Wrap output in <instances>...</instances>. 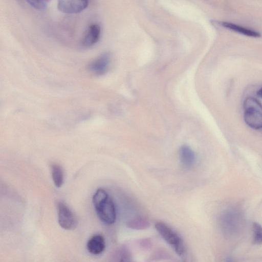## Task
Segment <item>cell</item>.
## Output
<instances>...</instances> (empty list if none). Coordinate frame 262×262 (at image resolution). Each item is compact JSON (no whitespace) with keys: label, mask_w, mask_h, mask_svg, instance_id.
I'll use <instances>...</instances> for the list:
<instances>
[{"label":"cell","mask_w":262,"mask_h":262,"mask_svg":"<svg viewBox=\"0 0 262 262\" xmlns=\"http://www.w3.org/2000/svg\"><path fill=\"white\" fill-rule=\"evenodd\" d=\"M93 203L96 213L102 222L110 225L115 223L116 219L115 206L106 190L98 189L93 195Z\"/></svg>","instance_id":"cell-1"},{"label":"cell","mask_w":262,"mask_h":262,"mask_svg":"<svg viewBox=\"0 0 262 262\" xmlns=\"http://www.w3.org/2000/svg\"><path fill=\"white\" fill-rule=\"evenodd\" d=\"M244 119L250 127L262 128V104L253 97H248L244 103Z\"/></svg>","instance_id":"cell-2"},{"label":"cell","mask_w":262,"mask_h":262,"mask_svg":"<svg viewBox=\"0 0 262 262\" xmlns=\"http://www.w3.org/2000/svg\"><path fill=\"white\" fill-rule=\"evenodd\" d=\"M155 228L162 238L173 249L177 254L185 252L183 241L180 235L170 227L163 222H157Z\"/></svg>","instance_id":"cell-3"},{"label":"cell","mask_w":262,"mask_h":262,"mask_svg":"<svg viewBox=\"0 0 262 262\" xmlns=\"http://www.w3.org/2000/svg\"><path fill=\"white\" fill-rule=\"evenodd\" d=\"M58 221L59 225L66 230L74 229L77 225V218L71 209L64 203L57 205Z\"/></svg>","instance_id":"cell-4"},{"label":"cell","mask_w":262,"mask_h":262,"mask_svg":"<svg viewBox=\"0 0 262 262\" xmlns=\"http://www.w3.org/2000/svg\"><path fill=\"white\" fill-rule=\"evenodd\" d=\"M89 0H58V10L64 13L75 14L82 12L86 8Z\"/></svg>","instance_id":"cell-5"},{"label":"cell","mask_w":262,"mask_h":262,"mask_svg":"<svg viewBox=\"0 0 262 262\" xmlns=\"http://www.w3.org/2000/svg\"><path fill=\"white\" fill-rule=\"evenodd\" d=\"M111 62V55L109 53H104L92 61L89 66V70L97 76H101L107 71Z\"/></svg>","instance_id":"cell-6"},{"label":"cell","mask_w":262,"mask_h":262,"mask_svg":"<svg viewBox=\"0 0 262 262\" xmlns=\"http://www.w3.org/2000/svg\"><path fill=\"white\" fill-rule=\"evenodd\" d=\"M101 28L98 24H93L89 26L81 41L82 47L88 48L96 44L99 39Z\"/></svg>","instance_id":"cell-7"},{"label":"cell","mask_w":262,"mask_h":262,"mask_svg":"<svg viewBox=\"0 0 262 262\" xmlns=\"http://www.w3.org/2000/svg\"><path fill=\"white\" fill-rule=\"evenodd\" d=\"M179 159L182 166L185 169L192 168L196 162V155L194 151L187 145H182L179 151Z\"/></svg>","instance_id":"cell-8"},{"label":"cell","mask_w":262,"mask_h":262,"mask_svg":"<svg viewBox=\"0 0 262 262\" xmlns=\"http://www.w3.org/2000/svg\"><path fill=\"white\" fill-rule=\"evenodd\" d=\"M86 248L88 251L93 255H99L102 253L105 248V242L104 237L101 234L92 236L88 241Z\"/></svg>","instance_id":"cell-9"},{"label":"cell","mask_w":262,"mask_h":262,"mask_svg":"<svg viewBox=\"0 0 262 262\" xmlns=\"http://www.w3.org/2000/svg\"><path fill=\"white\" fill-rule=\"evenodd\" d=\"M221 25L228 29L248 36L258 37L260 36L259 32L231 23L222 22Z\"/></svg>","instance_id":"cell-10"},{"label":"cell","mask_w":262,"mask_h":262,"mask_svg":"<svg viewBox=\"0 0 262 262\" xmlns=\"http://www.w3.org/2000/svg\"><path fill=\"white\" fill-rule=\"evenodd\" d=\"M51 175L54 185L57 187H60L64 182V173L62 168L57 163L51 165Z\"/></svg>","instance_id":"cell-11"},{"label":"cell","mask_w":262,"mask_h":262,"mask_svg":"<svg viewBox=\"0 0 262 262\" xmlns=\"http://www.w3.org/2000/svg\"><path fill=\"white\" fill-rule=\"evenodd\" d=\"M150 226L149 221L145 217L137 216H135L127 223V226L131 229L136 230H143L147 229Z\"/></svg>","instance_id":"cell-12"},{"label":"cell","mask_w":262,"mask_h":262,"mask_svg":"<svg viewBox=\"0 0 262 262\" xmlns=\"http://www.w3.org/2000/svg\"><path fill=\"white\" fill-rule=\"evenodd\" d=\"M253 242L255 245H262V226L258 223L254 222L252 225Z\"/></svg>","instance_id":"cell-13"},{"label":"cell","mask_w":262,"mask_h":262,"mask_svg":"<svg viewBox=\"0 0 262 262\" xmlns=\"http://www.w3.org/2000/svg\"><path fill=\"white\" fill-rule=\"evenodd\" d=\"M32 7L37 10H43L46 7L47 2L45 0H26Z\"/></svg>","instance_id":"cell-14"},{"label":"cell","mask_w":262,"mask_h":262,"mask_svg":"<svg viewBox=\"0 0 262 262\" xmlns=\"http://www.w3.org/2000/svg\"><path fill=\"white\" fill-rule=\"evenodd\" d=\"M257 95L262 98V88H260L257 92Z\"/></svg>","instance_id":"cell-15"},{"label":"cell","mask_w":262,"mask_h":262,"mask_svg":"<svg viewBox=\"0 0 262 262\" xmlns=\"http://www.w3.org/2000/svg\"><path fill=\"white\" fill-rule=\"evenodd\" d=\"M47 3L50 0H45Z\"/></svg>","instance_id":"cell-16"}]
</instances>
